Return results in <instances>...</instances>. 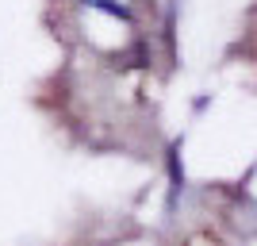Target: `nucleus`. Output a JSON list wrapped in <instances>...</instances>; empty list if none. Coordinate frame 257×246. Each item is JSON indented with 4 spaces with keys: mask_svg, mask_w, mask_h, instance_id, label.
Wrapping results in <instances>:
<instances>
[{
    "mask_svg": "<svg viewBox=\"0 0 257 246\" xmlns=\"http://www.w3.org/2000/svg\"><path fill=\"white\" fill-rule=\"evenodd\" d=\"M169 204H177V196H181V189H184V170H181V142H173V150H169Z\"/></svg>",
    "mask_w": 257,
    "mask_h": 246,
    "instance_id": "nucleus-1",
    "label": "nucleus"
},
{
    "mask_svg": "<svg viewBox=\"0 0 257 246\" xmlns=\"http://www.w3.org/2000/svg\"><path fill=\"white\" fill-rule=\"evenodd\" d=\"M85 4H88V8H96V12H104V16H111V20H123V23L131 20V12L123 8L119 0H85Z\"/></svg>",
    "mask_w": 257,
    "mask_h": 246,
    "instance_id": "nucleus-2",
    "label": "nucleus"
}]
</instances>
